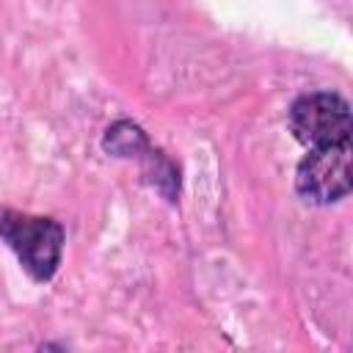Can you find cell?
Returning <instances> with one entry per match:
<instances>
[{
    "label": "cell",
    "instance_id": "1",
    "mask_svg": "<svg viewBox=\"0 0 353 353\" xmlns=\"http://www.w3.org/2000/svg\"><path fill=\"white\" fill-rule=\"evenodd\" d=\"M0 234L36 281H47L55 273L63 251V229L58 221L8 210L0 215Z\"/></svg>",
    "mask_w": 353,
    "mask_h": 353
},
{
    "label": "cell",
    "instance_id": "2",
    "mask_svg": "<svg viewBox=\"0 0 353 353\" xmlns=\"http://www.w3.org/2000/svg\"><path fill=\"white\" fill-rule=\"evenodd\" d=\"M290 130L306 146H328L350 141V108L342 97L317 91L292 102Z\"/></svg>",
    "mask_w": 353,
    "mask_h": 353
},
{
    "label": "cell",
    "instance_id": "3",
    "mask_svg": "<svg viewBox=\"0 0 353 353\" xmlns=\"http://www.w3.org/2000/svg\"><path fill=\"white\" fill-rule=\"evenodd\" d=\"M295 188L317 204L339 201L350 190V141L314 146L295 171Z\"/></svg>",
    "mask_w": 353,
    "mask_h": 353
},
{
    "label": "cell",
    "instance_id": "4",
    "mask_svg": "<svg viewBox=\"0 0 353 353\" xmlns=\"http://www.w3.org/2000/svg\"><path fill=\"white\" fill-rule=\"evenodd\" d=\"M105 146L116 154H135L141 149H146V138L141 132V127L130 124V121H119L108 130V138H105Z\"/></svg>",
    "mask_w": 353,
    "mask_h": 353
}]
</instances>
